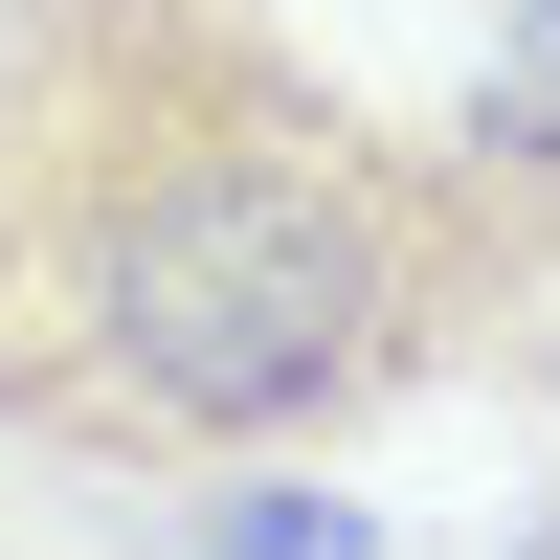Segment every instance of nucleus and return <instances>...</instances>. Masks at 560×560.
Wrapping results in <instances>:
<instances>
[{
	"instance_id": "4",
	"label": "nucleus",
	"mask_w": 560,
	"mask_h": 560,
	"mask_svg": "<svg viewBox=\"0 0 560 560\" xmlns=\"http://www.w3.org/2000/svg\"><path fill=\"white\" fill-rule=\"evenodd\" d=\"M493 560H560V493H538V516H516V538H493Z\"/></svg>"
},
{
	"instance_id": "2",
	"label": "nucleus",
	"mask_w": 560,
	"mask_h": 560,
	"mask_svg": "<svg viewBox=\"0 0 560 560\" xmlns=\"http://www.w3.org/2000/svg\"><path fill=\"white\" fill-rule=\"evenodd\" d=\"M404 113L560 247V0H448V90H404Z\"/></svg>"
},
{
	"instance_id": "3",
	"label": "nucleus",
	"mask_w": 560,
	"mask_h": 560,
	"mask_svg": "<svg viewBox=\"0 0 560 560\" xmlns=\"http://www.w3.org/2000/svg\"><path fill=\"white\" fill-rule=\"evenodd\" d=\"M202 560H382V516L314 471H202Z\"/></svg>"
},
{
	"instance_id": "1",
	"label": "nucleus",
	"mask_w": 560,
	"mask_h": 560,
	"mask_svg": "<svg viewBox=\"0 0 560 560\" xmlns=\"http://www.w3.org/2000/svg\"><path fill=\"white\" fill-rule=\"evenodd\" d=\"M560 359V247L314 0H0V448L314 471Z\"/></svg>"
}]
</instances>
